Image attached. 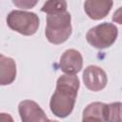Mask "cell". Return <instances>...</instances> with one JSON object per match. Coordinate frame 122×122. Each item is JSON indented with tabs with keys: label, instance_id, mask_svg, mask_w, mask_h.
I'll return each instance as SVG.
<instances>
[{
	"label": "cell",
	"instance_id": "obj_1",
	"mask_svg": "<svg viewBox=\"0 0 122 122\" xmlns=\"http://www.w3.org/2000/svg\"><path fill=\"white\" fill-rule=\"evenodd\" d=\"M79 85V79L75 75L63 74L57 79L55 92L50 101L51 111L55 116L65 118L71 113Z\"/></svg>",
	"mask_w": 122,
	"mask_h": 122
},
{
	"label": "cell",
	"instance_id": "obj_2",
	"mask_svg": "<svg viewBox=\"0 0 122 122\" xmlns=\"http://www.w3.org/2000/svg\"><path fill=\"white\" fill-rule=\"evenodd\" d=\"M45 34L48 41L54 45L62 44L67 41L71 34V13L65 11L48 14Z\"/></svg>",
	"mask_w": 122,
	"mask_h": 122
},
{
	"label": "cell",
	"instance_id": "obj_3",
	"mask_svg": "<svg viewBox=\"0 0 122 122\" xmlns=\"http://www.w3.org/2000/svg\"><path fill=\"white\" fill-rule=\"evenodd\" d=\"M39 17L34 12L14 10L7 16V25L12 30L30 36L34 34L39 27Z\"/></svg>",
	"mask_w": 122,
	"mask_h": 122
},
{
	"label": "cell",
	"instance_id": "obj_4",
	"mask_svg": "<svg viewBox=\"0 0 122 122\" xmlns=\"http://www.w3.org/2000/svg\"><path fill=\"white\" fill-rule=\"evenodd\" d=\"M118 30L114 24L104 22L92 29L86 34L87 42L93 48L103 50L111 47L116 40Z\"/></svg>",
	"mask_w": 122,
	"mask_h": 122
},
{
	"label": "cell",
	"instance_id": "obj_5",
	"mask_svg": "<svg viewBox=\"0 0 122 122\" xmlns=\"http://www.w3.org/2000/svg\"><path fill=\"white\" fill-rule=\"evenodd\" d=\"M18 112L22 122H58L51 120L42 108L32 100H23L18 105Z\"/></svg>",
	"mask_w": 122,
	"mask_h": 122
},
{
	"label": "cell",
	"instance_id": "obj_6",
	"mask_svg": "<svg viewBox=\"0 0 122 122\" xmlns=\"http://www.w3.org/2000/svg\"><path fill=\"white\" fill-rule=\"evenodd\" d=\"M83 82L86 88L92 92L103 90L108 82L106 72L98 66H88L83 72Z\"/></svg>",
	"mask_w": 122,
	"mask_h": 122
},
{
	"label": "cell",
	"instance_id": "obj_7",
	"mask_svg": "<svg viewBox=\"0 0 122 122\" xmlns=\"http://www.w3.org/2000/svg\"><path fill=\"white\" fill-rule=\"evenodd\" d=\"M83 66V58L81 53L74 50L69 49L63 52L59 61L60 70L69 75H74L78 73Z\"/></svg>",
	"mask_w": 122,
	"mask_h": 122
},
{
	"label": "cell",
	"instance_id": "obj_8",
	"mask_svg": "<svg viewBox=\"0 0 122 122\" xmlns=\"http://www.w3.org/2000/svg\"><path fill=\"white\" fill-rule=\"evenodd\" d=\"M113 2L102 0H87L84 3V10L87 15L93 20H100L110 12Z\"/></svg>",
	"mask_w": 122,
	"mask_h": 122
},
{
	"label": "cell",
	"instance_id": "obj_9",
	"mask_svg": "<svg viewBox=\"0 0 122 122\" xmlns=\"http://www.w3.org/2000/svg\"><path fill=\"white\" fill-rule=\"evenodd\" d=\"M16 77L15 61L0 53V86L11 84Z\"/></svg>",
	"mask_w": 122,
	"mask_h": 122
},
{
	"label": "cell",
	"instance_id": "obj_10",
	"mask_svg": "<svg viewBox=\"0 0 122 122\" xmlns=\"http://www.w3.org/2000/svg\"><path fill=\"white\" fill-rule=\"evenodd\" d=\"M105 104L92 102L83 111L82 122H105Z\"/></svg>",
	"mask_w": 122,
	"mask_h": 122
},
{
	"label": "cell",
	"instance_id": "obj_11",
	"mask_svg": "<svg viewBox=\"0 0 122 122\" xmlns=\"http://www.w3.org/2000/svg\"><path fill=\"white\" fill-rule=\"evenodd\" d=\"M105 122H121V103L105 104Z\"/></svg>",
	"mask_w": 122,
	"mask_h": 122
},
{
	"label": "cell",
	"instance_id": "obj_12",
	"mask_svg": "<svg viewBox=\"0 0 122 122\" xmlns=\"http://www.w3.org/2000/svg\"><path fill=\"white\" fill-rule=\"evenodd\" d=\"M41 11L47 14H55L67 11V2L66 1H47L41 8Z\"/></svg>",
	"mask_w": 122,
	"mask_h": 122
},
{
	"label": "cell",
	"instance_id": "obj_13",
	"mask_svg": "<svg viewBox=\"0 0 122 122\" xmlns=\"http://www.w3.org/2000/svg\"><path fill=\"white\" fill-rule=\"evenodd\" d=\"M12 3L22 9H31L32 7H34L37 4V1H12Z\"/></svg>",
	"mask_w": 122,
	"mask_h": 122
},
{
	"label": "cell",
	"instance_id": "obj_14",
	"mask_svg": "<svg viewBox=\"0 0 122 122\" xmlns=\"http://www.w3.org/2000/svg\"><path fill=\"white\" fill-rule=\"evenodd\" d=\"M0 122H14L10 114L6 112H0Z\"/></svg>",
	"mask_w": 122,
	"mask_h": 122
}]
</instances>
